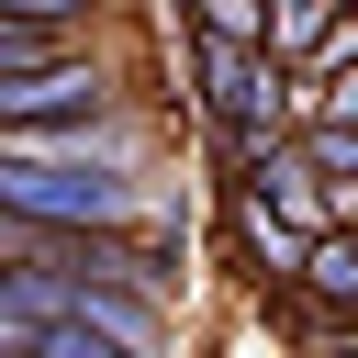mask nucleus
<instances>
[{
    "instance_id": "obj_1",
    "label": "nucleus",
    "mask_w": 358,
    "mask_h": 358,
    "mask_svg": "<svg viewBox=\"0 0 358 358\" xmlns=\"http://www.w3.org/2000/svg\"><path fill=\"white\" fill-rule=\"evenodd\" d=\"M0 213L45 224V235H134L157 213H190L179 190H157L145 168V123L112 112L101 134H67V145H22L0 134Z\"/></svg>"
},
{
    "instance_id": "obj_2",
    "label": "nucleus",
    "mask_w": 358,
    "mask_h": 358,
    "mask_svg": "<svg viewBox=\"0 0 358 358\" xmlns=\"http://www.w3.org/2000/svg\"><path fill=\"white\" fill-rule=\"evenodd\" d=\"M179 112H190V134H224V123H291V67H280L268 45L179 34Z\"/></svg>"
},
{
    "instance_id": "obj_3",
    "label": "nucleus",
    "mask_w": 358,
    "mask_h": 358,
    "mask_svg": "<svg viewBox=\"0 0 358 358\" xmlns=\"http://www.w3.org/2000/svg\"><path fill=\"white\" fill-rule=\"evenodd\" d=\"M224 246H235V280H246L257 302H280V291L302 280V257H313L302 224H280V213H257V201H235V190H224Z\"/></svg>"
},
{
    "instance_id": "obj_4",
    "label": "nucleus",
    "mask_w": 358,
    "mask_h": 358,
    "mask_svg": "<svg viewBox=\"0 0 358 358\" xmlns=\"http://www.w3.org/2000/svg\"><path fill=\"white\" fill-rule=\"evenodd\" d=\"M235 201H257V213H280V224H302V235H324V224H336V190H324V179L291 157V134H280V145H268V157L235 179Z\"/></svg>"
},
{
    "instance_id": "obj_5",
    "label": "nucleus",
    "mask_w": 358,
    "mask_h": 358,
    "mask_svg": "<svg viewBox=\"0 0 358 358\" xmlns=\"http://www.w3.org/2000/svg\"><path fill=\"white\" fill-rule=\"evenodd\" d=\"M291 157L336 190V224L358 213V123H291Z\"/></svg>"
},
{
    "instance_id": "obj_6",
    "label": "nucleus",
    "mask_w": 358,
    "mask_h": 358,
    "mask_svg": "<svg viewBox=\"0 0 358 358\" xmlns=\"http://www.w3.org/2000/svg\"><path fill=\"white\" fill-rule=\"evenodd\" d=\"M347 11H358V0H268V34H257V45H268L280 67H302V56H313Z\"/></svg>"
},
{
    "instance_id": "obj_7",
    "label": "nucleus",
    "mask_w": 358,
    "mask_h": 358,
    "mask_svg": "<svg viewBox=\"0 0 358 358\" xmlns=\"http://www.w3.org/2000/svg\"><path fill=\"white\" fill-rule=\"evenodd\" d=\"M34 324H56V280L0 268V358H22V347H34Z\"/></svg>"
},
{
    "instance_id": "obj_8",
    "label": "nucleus",
    "mask_w": 358,
    "mask_h": 358,
    "mask_svg": "<svg viewBox=\"0 0 358 358\" xmlns=\"http://www.w3.org/2000/svg\"><path fill=\"white\" fill-rule=\"evenodd\" d=\"M179 34H213V45H257L268 34V0H168Z\"/></svg>"
},
{
    "instance_id": "obj_9",
    "label": "nucleus",
    "mask_w": 358,
    "mask_h": 358,
    "mask_svg": "<svg viewBox=\"0 0 358 358\" xmlns=\"http://www.w3.org/2000/svg\"><path fill=\"white\" fill-rule=\"evenodd\" d=\"M78 45H101V34H56V22H11V11H0V78H11V67H56V56H78Z\"/></svg>"
},
{
    "instance_id": "obj_10",
    "label": "nucleus",
    "mask_w": 358,
    "mask_h": 358,
    "mask_svg": "<svg viewBox=\"0 0 358 358\" xmlns=\"http://www.w3.org/2000/svg\"><path fill=\"white\" fill-rule=\"evenodd\" d=\"M11 22H56V34H101V0H0Z\"/></svg>"
}]
</instances>
